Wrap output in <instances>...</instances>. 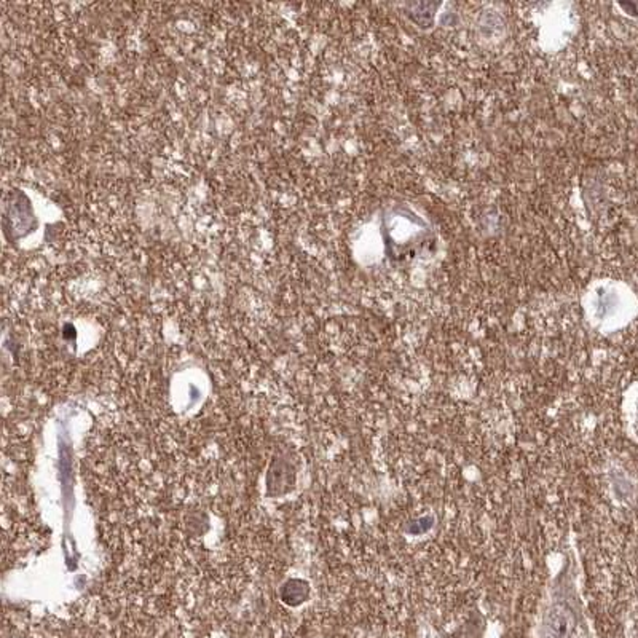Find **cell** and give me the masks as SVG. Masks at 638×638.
Here are the masks:
<instances>
[{"label": "cell", "instance_id": "1", "mask_svg": "<svg viewBox=\"0 0 638 638\" xmlns=\"http://www.w3.org/2000/svg\"><path fill=\"white\" fill-rule=\"evenodd\" d=\"M433 523H434L433 517L418 518V520H413L412 523H409L407 533H411V535H422V533L428 532L429 528L433 527Z\"/></svg>", "mask_w": 638, "mask_h": 638}]
</instances>
